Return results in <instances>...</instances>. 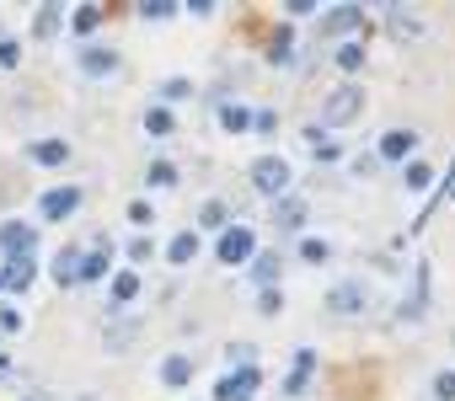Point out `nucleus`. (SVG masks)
Listing matches in <instances>:
<instances>
[{
    "mask_svg": "<svg viewBox=\"0 0 455 401\" xmlns=\"http://www.w3.org/2000/svg\"><path fill=\"white\" fill-rule=\"evenodd\" d=\"M359 113H364V86L343 81V86L327 91V102H322V129H343V123H354Z\"/></svg>",
    "mask_w": 455,
    "mask_h": 401,
    "instance_id": "nucleus-1",
    "label": "nucleus"
},
{
    "mask_svg": "<svg viewBox=\"0 0 455 401\" xmlns=\"http://www.w3.org/2000/svg\"><path fill=\"white\" fill-rule=\"evenodd\" d=\"M252 257H258V236H252V225H225V231H220V241H214V263L242 268V263H252Z\"/></svg>",
    "mask_w": 455,
    "mask_h": 401,
    "instance_id": "nucleus-2",
    "label": "nucleus"
},
{
    "mask_svg": "<svg viewBox=\"0 0 455 401\" xmlns=\"http://www.w3.org/2000/svg\"><path fill=\"white\" fill-rule=\"evenodd\" d=\"M290 177H295V171H290V161H284V155H258V161H252V187H258V193H268V198H284Z\"/></svg>",
    "mask_w": 455,
    "mask_h": 401,
    "instance_id": "nucleus-3",
    "label": "nucleus"
},
{
    "mask_svg": "<svg viewBox=\"0 0 455 401\" xmlns=\"http://www.w3.org/2000/svg\"><path fill=\"white\" fill-rule=\"evenodd\" d=\"M327 311H332L338 321H359V316L370 311V289H364L359 279H343V284L327 295Z\"/></svg>",
    "mask_w": 455,
    "mask_h": 401,
    "instance_id": "nucleus-4",
    "label": "nucleus"
},
{
    "mask_svg": "<svg viewBox=\"0 0 455 401\" xmlns=\"http://www.w3.org/2000/svg\"><path fill=\"white\" fill-rule=\"evenodd\" d=\"M263 390V369L258 364H242V369H231L220 385H214V401H252Z\"/></svg>",
    "mask_w": 455,
    "mask_h": 401,
    "instance_id": "nucleus-5",
    "label": "nucleus"
},
{
    "mask_svg": "<svg viewBox=\"0 0 455 401\" xmlns=\"http://www.w3.org/2000/svg\"><path fill=\"white\" fill-rule=\"evenodd\" d=\"M81 198H86V193H81L76 182H65V187H49V193L38 198V220H70V215L81 209Z\"/></svg>",
    "mask_w": 455,
    "mask_h": 401,
    "instance_id": "nucleus-6",
    "label": "nucleus"
},
{
    "mask_svg": "<svg viewBox=\"0 0 455 401\" xmlns=\"http://www.w3.org/2000/svg\"><path fill=\"white\" fill-rule=\"evenodd\" d=\"M0 252H6V257H33L38 252V225L6 220V225H0Z\"/></svg>",
    "mask_w": 455,
    "mask_h": 401,
    "instance_id": "nucleus-7",
    "label": "nucleus"
},
{
    "mask_svg": "<svg viewBox=\"0 0 455 401\" xmlns=\"http://www.w3.org/2000/svg\"><path fill=\"white\" fill-rule=\"evenodd\" d=\"M418 139H423L418 129H391V134H380L375 155H380V161H402V166H407V161H412V150H418Z\"/></svg>",
    "mask_w": 455,
    "mask_h": 401,
    "instance_id": "nucleus-8",
    "label": "nucleus"
},
{
    "mask_svg": "<svg viewBox=\"0 0 455 401\" xmlns=\"http://www.w3.org/2000/svg\"><path fill=\"white\" fill-rule=\"evenodd\" d=\"M386 33L396 43H423V17H412L407 6H386Z\"/></svg>",
    "mask_w": 455,
    "mask_h": 401,
    "instance_id": "nucleus-9",
    "label": "nucleus"
},
{
    "mask_svg": "<svg viewBox=\"0 0 455 401\" xmlns=\"http://www.w3.org/2000/svg\"><path fill=\"white\" fill-rule=\"evenodd\" d=\"M354 28H364V12H359V6H338V12L322 17V33H327V38H348Z\"/></svg>",
    "mask_w": 455,
    "mask_h": 401,
    "instance_id": "nucleus-10",
    "label": "nucleus"
},
{
    "mask_svg": "<svg viewBox=\"0 0 455 401\" xmlns=\"http://www.w3.org/2000/svg\"><path fill=\"white\" fill-rule=\"evenodd\" d=\"M118 65H124V54H118V49H102V43L81 49V70H86V75H113Z\"/></svg>",
    "mask_w": 455,
    "mask_h": 401,
    "instance_id": "nucleus-11",
    "label": "nucleus"
},
{
    "mask_svg": "<svg viewBox=\"0 0 455 401\" xmlns=\"http://www.w3.org/2000/svg\"><path fill=\"white\" fill-rule=\"evenodd\" d=\"M274 225L279 231H300L306 225V198H290V193L274 198Z\"/></svg>",
    "mask_w": 455,
    "mask_h": 401,
    "instance_id": "nucleus-12",
    "label": "nucleus"
},
{
    "mask_svg": "<svg viewBox=\"0 0 455 401\" xmlns=\"http://www.w3.org/2000/svg\"><path fill=\"white\" fill-rule=\"evenodd\" d=\"M279 273H284V257L279 252H258L252 257V284L258 289H279Z\"/></svg>",
    "mask_w": 455,
    "mask_h": 401,
    "instance_id": "nucleus-13",
    "label": "nucleus"
},
{
    "mask_svg": "<svg viewBox=\"0 0 455 401\" xmlns=\"http://www.w3.org/2000/svg\"><path fill=\"white\" fill-rule=\"evenodd\" d=\"M311 369H316V353H311V348H300V353H295V364H290V374H284V390H290V396H306Z\"/></svg>",
    "mask_w": 455,
    "mask_h": 401,
    "instance_id": "nucleus-14",
    "label": "nucleus"
},
{
    "mask_svg": "<svg viewBox=\"0 0 455 401\" xmlns=\"http://www.w3.org/2000/svg\"><path fill=\"white\" fill-rule=\"evenodd\" d=\"M28 155H33L38 166H65V161H70V145H65V139H33Z\"/></svg>",
    "mask_w": 455,
    "mask_h": 401,
    "instance_id": "nucleus-15",
    "label": "nucleus"
},
{
    "mask_svg": "<svg viewBox=\"0 0 455 401\" xmlns=\"http://www.w3.org/2000/svg\"><path fill=\"white\" fill-rule=\"evenodd\" d=\"M188 380H193V358H188V353H172V358L161 364V385H166V390H182Z\"/></svg>",
    "mask_w": 455,
    "mask_h": 401,
    "instance_id": "nucleus-16",
    "label": "nucleus"
},
{
    "mask_svg": "<svg viewBox=\"0 0 455 401\" xmlns=\"http://www.w3.org/2000/svg\"><path fill=\"white\" fill-rule=\"evenodd\" d=\"M220 129H225V134H247V129H252V107H242V102H220Z\"/></svg>",
    "mask_w": 455,
    "mask_h": 401,
    "instance_id": "nucleus-17",
    "label": "nucleus"
},
{
    "mask_svg": "<svg viewBox=\"0 0 455 401\" xmlns=\"http://www.w3.org/2000/svg\"><path fill=\"white\" fill-rule=\"evenodd\" d=\"M193 257H198V231H177V236L166 241V263L182 268V263H193Z\"/></svg>",
    "mask_w": 455,
    "mask_h": 401,
    "instance_id": "nucleus-18",
    "label": "nucleus"
},
{
    "mask_svg": "<svg viewBox=\"0 0 455 401\" xmlns=\"http://www.w3.org/2000/svg\"><path fill=\"white\" fill-rule=\"evenodd\" d=\"M33 263H38V257H6V268H0L6 289H28V284H33Z\"/></svg>",
    "mask_w": 455,
    "mask_h": 401,
    "instance_id": "nucleus-19",
    "label": "nucleus"
},
{
    "mask_svg": "<svg viewBox=\"0 0 455 401\" xmlns=\"http://www.w3.org/2000/svg\"><path fill=\"white\" fill-rule=\"evenodd\" d=\"M145 134H150V139H172V134H177V118H172V107H161V102H156V107L145 113Z\"/></svg>",
    "mask_w": 455,
    "mask_h": 401,
    "instance_id": "nucleus-20",
    "label": "nucleus"
},
{
    "mask_svg": "<svg viewBox=\"0 0 455 401\" xmlns=\"http://www.w3.org/2000/svg\"><path fill=\"white\" fill-rule=\"evenodd\" d=\"M76 279H81V247H65V252L54 257V284H65V289H70Z\"/></svg>",
    "mask_w": 455,
    "mask_h": 401,
    "instance_id": "nucleus-21",
    "label": "nucleus"
},
{
    "mask_svg": "<svg viewBox=\"0 0 455 401\" xmlns=\"http://www.w3.org/2000/svg\"><path fill=\"white\" fill-rule=\"evenodd\" d=\"M108 295H113V305H129V300L140 295V273H134V268L113 273V279H108Z\"/></svg>",
    "mask_w": 455,
    "mask_h": 401,
    "instance_id": "nucleus-22",
    "label": "nucleus"
},
{
    "mask_svg": "<svg viewBox=\"0 0 455 401\" xmlns=\"http://www.w3.org/2000/svg\"><path fill=\"white\" fill-rule=\"evenodd\" d=\"M102 17H108L102 6H76V12H70V33H76V38H86V33H97V28H102Z\"/></svg>",
    "mask_w": 455,
    "mask_h": 401,
    "instance_id": "nucleus-23",
    "label": "nucleus"
},
{
    "mask_svg": "<svg viewBox=\"0 0 455 401\" xmlns=\"http://www.w3.org/2000/svg\"><path fill=\"white\" fill-rule=\"evenodd\" d=\"M97 279H113V263H108V252H102V247L81 257V284H97Z\"/></svg>",
    "mask_w": 455,
    "mask_h": 401,
    "instance_id": "nucleus-24",
    "label": "nucleus"
},
{
    "mask_svg": "<svg viewBox=\"0 0 455 401\" xmlns=\"http://www.w3.org/2000/svg\"><path fill=\"white\" fill-rule=\"evenodd\" d=\"M423 305H428V268H418V279H412V295L402 300V316L412 321V316H423Z\"/></svg>",
    "mask_w": 455,
    "mask_h": 401,
    "instance_id": "nucleus-25",
    "label": "nucleus"
},
{
    "mask_svg": "<svg viewBox=\"0 0 455 401\" xmlns=\"http://www.w3.org/2000/svg\"><path fill=\"white\" fill-rule=\"evenodd\" d=\"M198 225L204 231H225V204H220V198H204V204H198Z\"/></svg>",
    "mask_w": 455,
    "mask_h": 401,
    "instance_id": "nucleus-26",
    "label": "nucleus"
},
{
    "mask_svg": "<svg viewBox=\"0 0 455 401\" xmlns=\"http://www.w3.org/2000/svg\"><path fill=\"white\" fill-rule=\"evenodd\" d=\"M60 22H65V17H60V6H38L33 33H38V38H54V33H60Z\"/></svg>",
    "mask_w": 455,
    "mask_h": 401,
    "instance_id": "nucleus-27",
    "label": "nucleus"
},
{
    "mask_svg": "<svg viewBox=\"0 0 455 401\" xmlns=\"http://www.w3.org/2000/svg\"><path fill=\"white\" fill-rule=\"evenodd\" d=\"M332 59H338V70H348V75H354V70H364V49H359V43H338V49H332Z\"/></svg>",
    "mask_w": 455,
    "mask_h": 401,
    "instance_id": "nucleus-28",
    "label": "nucleus"
},
{
    "mask_svg": "<svg viewBox=\"0 0 455 401\" xmlns=\"http://www.w3.org/2000/svg\"><path fill=\"white\" fill-rule=\"evenodd\" d=\"M177 182V166L172 161H150L145 166V187H172Z\"/></svg>",
    "mask_w": 455,
    "mask_h": 401,
    "instance_id": "nucleus-29",
    "label": "nucleus"
},
{
    "mask_svg": "<svg viewBox=\"0 0 455 401\" xmlns=\"http://www.w3.org/2000/svg\"><path fill=\"white\" fill-rule=\"evenodd\" d=\"M402 182H407L412 193H423V187L434 182V171H428V161H407V166H402Z\"/></svg>",
    "mask_w": 455,
    "mask_h": 401,
    "instance_id": "nucleus-30",
    "label": "nucleus"
},
{
    "mask_svg": "<svg viewBox=\"0 0 455 401\" xmlns=\"http://www.w3.org/2000/svg\"><path fill=\"white\" fill-rule=\"evenodd\" d=\"M300 263L322 268V263H332V247H327V241H316V236H306V241H300Z\"/></svg>",
    "mask_w": 455,
    "mask_h": 401,
    "instance_id": "nucleus-31",
    "label": "nucleus"
},
{
    "mask_svg": "<svg viewBox=\"0 0 455 401\" xmlns=\"http://www.w3.org/2000/svg\"><path fill=\"white\" fill-rule=\"evenodd\" d=\"M182 97H193V81H188V75H172V81L161 86V107H166V102H182Z\"/></svg>",
    "mask_w": 455,
    "mask_h": 401,
    "instance_id": "nucleus-32",
    "label": "nucleus"
},
{
    "mask_svg": "<svg viewBox=\"0 0 455 401\" xmlns=\"http://www.w3.org/2000/svg\"><path fill=\"white\" fill-rule=\"evenodd\" d=\"M129 225H140V231H150V225H156V209L145 204V198H134V204H129Z\"/></svg>",
    "mask_w": 455,
    "mask_h": 401,
    "instance_id": "nucleus-33",
    "label": "nucleus"
},
{
    "mask_svg": "<svg viewBox=\"0 0 455 401\" xmlns=\"http://www.w3.org/2000/svg\"><path fill=\"white\" fill-rule=\"evenodd\" d=\"M177 6L172 0H140V17H150V22H161V17H172Z\"/></svg>",
    "mask_w": 455,
    "mask_h": 401,
    "instance_id": "nucleus-34",
    "label": "nucleus"
},
{
    "mask_svg": "<svg viewBox=\"0 0 455 401\" xmlns=\"http://www.w3.org/2000/svg\"><path fill=\"white\" fill-rule=\"evenodd\" d=\"M258 311H263V316H279V311H284V295H279V289H258Z\"/></svg>",
    "mask_w": 455,
    "mask_h": 401,
    "instance_id": "nucleus-35",
    "label": "nucleus"
},
{
    "mask_svg": "<svg viewBox=\"0 0 455 401\" xmlns=\"http://www.w3.org/2000/svg\"><path fill=\"white\" fill-rule=\"evenodd\" d=\"M434 396H439V401H455V369H439V374H434Z\"/></svg>",
    "mask_w": 455,
    "mask_h": 401,
    "instance_id": "nucleus-36",
    "label": "nucleus"
},
{
    "mask_svg": "<svg viewBox=\"0 0 455 401\" xmlns=\"http://www.w3.org/2000/svg\"><path fill=\"white\" fill-rule=\"evenodd\" d=\"M450 193H455V161H450V177H444V182L434 187V204H428V215H434V209L444 204V198H450ZM428 215H423V220H428Z\"/></svg>",
    "mask_w": 455,
    "mask_h": 401,
    "instance_id": "nucleus-37",
    "label": "nucleus"
},
{
    "mask_svg": "<svg viewBox=\"0 0 455 401\" xmlns=\"http://www.w3.org/2000/svg\"><path fill=\"white\" fill-rule=\"evenodd\" d=\"M316 6H322V0H284L290 17H316Z\"/></svg>",
    "mask_w": 455,
    "mask_h": 401,
    "instance_id": "nucleus-38",
    "label": "nucleus"
},
{
    "mask_svg": "<svg viewBox=\"0 0 455 401\" xmlns=\"http://www.w3.org/2000/svg\"><path fill=\"white\" fill-rule=\"evenodd\" d=\"M252 129H258V134H263V139H268V134H274V129H279V118H274V113H268V107H263V113H252Z\"/></svg>",
    "mask_w": 455,
    "mask_h": 401,
    "instance_id": "nucleus-39",
    "label": "nucleus"
},
{
    "mask_svg": "<svg viewBox=\"0 0 455 401\" xmlns=\"http://www.w3.org/2000/svg\"><path fill=\"white\" fill-rule=\"evenodd\" d=\"M17 59H22V49H17L12 38H0V65H6V70H17Z\"/></svg>",
    "mask_w": 455,
    "mask_h": 401,
    "instance_id": "nucleus-40",
    "label": "nucleus"
},
{
    "mask_svg": "<svg viewBox=\"0 0 455 401\" xmlns=\"http://www.w3.org/2000/svg\"><path fill=\"white\" fill-rule=\"evenodd\" d=\"M129 263H150V241H145V236L129 241Z\"/></svg>",
    "mask_w": 455,
    "mask_h": 401,
    "instance_id": "nucleus-41",
    "label": "nucleus"
},
{
    "mask_svg": "<svg viewBox=\"0 0 455 401\" xmlns=\"http://www.w3.org/2000/svg\"><path fill=\"white\" fill-rule=\"evenodd\" d=\"M129 337H134V321H129V326H108V348H124Z\"/></svg>",
    "mask_w": 455,
    "mask_h": 401,
    "instance_id": "nucleus-42",
    "label": "nucleus"
},
{
    "mask_svg": "<svg viewBox=\"0 0 455 401\" xmlns=\"http://www.w3.org/2000/svg\"><path fill=\"white\" fill-rule=\"evenodd\" d=\"M0 289H6V279H0Z\"/></svg>",
    "mask_w": 455,
    "mask_h": 401,
    "instance_id": "nucleus-43",
    "label": "nucleus"
}]
</instances>
